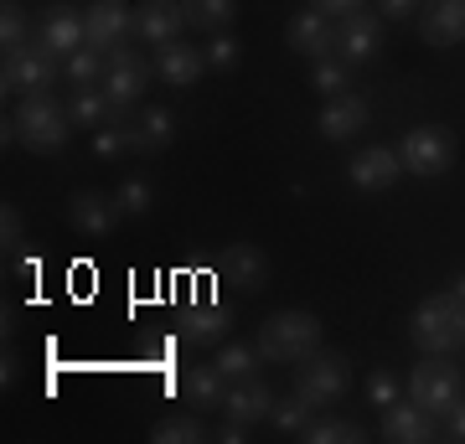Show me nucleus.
Here are the masks:
<instances>
[{
	"instance_id": "11",
	"label": "nucleus",
	"mask_w": 465,
	"mask_h": 444,
	"mask_svg": "<svg viewBox=\"0 0 465 444\" xmlns=\"http://www.w3.org/2000/svg\"><path fill=\"white\" fill-rule=\"evenodd\" d=\"M378 42H382V16L378 11H351V16L336 21V57L347 67H362L378 57Z\"/></svg>"
},
{
	"instance_id": "22",
	"label": "nucleus",
	"mask_w": 465,
	"mask_h": 444,
	"mask_svg": "<svg viewBox=\"0 0 465 444\" xmlns=\"http://www.w3.org/2000/svg\"><path fill=\"white\" fill-rule=\"evenodd\" d=\"M67 114L73 124H88V130H104V124H124V109H119L109 94H104L99 83H88V88H73V99H67Z\"/></svg>"
},
{
	"instance_id": "33",
	"label": "nucleus",
	"mask_w": 465,
	"mask_h": 444,
	"mask_svg": "<svg viewBox=\"0 0 465 444\" xmlns=\"http://www.w3.org/2000/svg\"><path fill=\"white\" fill-rule=\"evenodd\" d=\"M67 78H73V88H88V83H104V52L84 47V52H73L67 57Z\"/></svg>"
},
{
	"instance_id": "16",
	"label": "nucleus",
	"mask_w": 465,
	"mask_h": 444,
	"mask_svg": "<svg viewBox=\"0 0 465 444\" xmlns=\"http://www.w3.org/2000/svg\"><path fill=\"white\" fill-rule=\"evenodd\" d=\"M347 176L357 192H388V186L403 176V161H399V150H388V145H367L351 155L347 165Z\"/></svg>"
},
{
	"instance_id": "19",
	"label": "nucleus",
	"mask_w": 465,
	"mask_h": 444,
	"mask_svg": "<svg viewBox=\"0 0 465 444\" xmlns=\"http://www.w3.org/2000/svg\"><path fill=\"white\" fill-rule=\"evenodd\" d=\"M134 21H140V42H150V47L182 42V32H186L182 0H145V5L134 11Z\"/></svg>"
},
{
	"instance_id": "38",
	"label": "nucleus",
	"mask_w": 465,
	"mask_h": 444,
	"mask_svg": "<svg viewBox=\"0 0 465 444\" xmlns=\"http://www.w3.org/2000/svg\"><path fill=\"white\" fill-rule=\"evenodd\" d=\"M0 248H5V259L21 248V207H16V202H5V207H0Z\"/></svg>"
},
{
	"instance_id": "18",
	"label": "nucleus",
	"mask_w": 465,
	"mask_h": 444,
	"mask_svg": "<svg viewBox=\"0 0 465 444\" xmlns=\"http://www.w3.org/2000/svg\"><path fill=\"white\" fill-rule=\"evenodd\" d=\"M119 217H124L119 197H104V192H78V197L67 202V222L84 232V238H104V232H114Z\"/></svg>"
},
{
	"instance_id": "30",
	"label": "nucleus",
	"mask_w": 465,
	"mask_h": 444,
	"mask_svg": "<svg viewBox=\"0 0 465 444\" xmlns=\"http://www.w3.org/2000/svg\"><path fill=\"white\" fill-rule=\"evenodd\" d=\"M0 42H5V52H21V47H32L36 36H32V21H26V11L21 5H0Z\"/></svg>"
},
{
	"instance_id": "1",
	"label": "nucleus",
	"mask_w": 465,
	"mask_h": 444,
	"mask_svg": "<svg viewBox=\"0 0 465 444\" xmlns=\"http://www.w3.org/2000/svg\"><path fill=\"white\" fill-rule=\"evenodd\" d=\"M321 321L311 311H274L259 321V336H253V346H259V357H264L269 367H300L311 351H321Z\"/></svg>"
},
{
	"instance_id": "9",
	"label": "nucleus",
	"mask_w": 465,
	"mask_h": 444,
	"mask_svg": "<svg viewBox=\"0 0 465 444\" xmlns=\"http://www.w3.org/2000/svg\"><path fill=\"white\" fill-rule=\"evenodd\" d=\"M84 21H88V47L94 52L130 47V36H140V21H134V11H124V0H94Z\"/></svg>"
},
{
	"instance_id": "40",
	"label": "nucleus",
	"mask_w": 465,
	"mask_h": 444,
	"mask_svg": "<svg viewBox=\"0 0 465 444\" xmlns=\"http://www.w3.org/2000/svg\"><path fill=\"white\" fill-rule=\"evenodd\" d=\"M367 0H311V11H321V16H331V21H341V16H351V11H362Z\"/></svg>"
},
{
	"instance_id": "13",
	"label": "nucleus",
	"mask_w": 465,
	"mask_h": 444,
	"mask_svg": "<svg viewBox=\"0 0 465 444\" xmlns=\"http://www.w3.org/2000/svg\"><path fill=\"white\" fill-rule=\"evenodd\" d=\"M36 47H47L52 57H73V52L88 47V21L73 11V5H52L47 16H42V26H36Z\"/></svg>"
},
{
	"instance_id": "14",
	"label": "nucleus",
	"mask_w": 465,
	"mask_h": 444,
	"mask_svg": "<svg viewBox=\"0 0 465 444\" xmlns=\"http://www.w3.org/2000/svg\"><path fill=\"white\" fill-rule=\"evenodd\" d=\"M440 429H434V413H424L414 398L403 393L382 409V439L388 444H430Z\"/></svg>"
},
{
	"instance_id": "7",
	"label": "nucleus",
	"mask_w": 465,
	"mask_h": 444,
	"mask_svg": "<svg viewBox=\"0 0 465 444\" xmlns=\"http://www.w3.org/2000/svg\"><path fill=\"white\" fill-rule=\"evenodd\" d=\"M403 393L414 398L424 413L440 419V413L460 398V367L445 362V357H419V367L409 372V388H403Z\"/></svg>"
},
{
	"instance_id": "15",
	"label": "nucleus",
	"mask_w": 465,
	"mask_h": 444,
	"mask_svg": "<svg viewBox=\"0 0 465 444\" xmlns=\"http://www.w3.org/2000/svg\"><path fill=\"white\" fill-rule=\"evenodd\" d=\"M284 42H290V52H300V57L326 63V57H336V21L321 16V11H300V16L284 26Z\"/></svg>"
},
{
	"instance_id": "4",
	"label": "nucleus",
	"mask_w": 465,
	"mask_h": 444,
	"mask_svg": "<svg viewBox=\"0 0 465 444\" xmlns=\"http://www.w3.org/2000/svg\"><path fill=\"white\" fill-rule=\"evenodd\" d=\"M347 382H351V362L341 357V351H311L305 362L295 367V398L300 403H311L316 413L336 409L341 403V393H347Z\"/></svg>"
},
{
	"instance_id": "17",
	"label": "nucleus",
	"mask_w": 465,
	"mask_h": 444,
	"mask_svg": "<svg viewBox=\"0 0 465 444\" xmlns=\"http://www.w3.org/2000/svg\"><path fill=\"white\" fill-rule=\"evenodd\" d=\"M367 119H372V109H367L362 94H336V99H326V109H321V134L331 140V145H341V140H357V134L367 130Z\"/></svg>"
},
{
	"instance_id": "2",
	"label": "nucleus",
	"mask_w": 465,
	"mask_h": 444,
	"mask_svg": "<svg viewBox=\"0 0 465 444\" xmlns=\"http://www.w3.org/2000/svg\"><path fill=\"white\" fill-rule=\"evenodd\" d=\"M26 145L36 155H52L73 140V114L67 104H57L52 94H36V99H16V114L5 119V145Z\"/></svg>"
},
{
	"instance_id": "34",
	"label": "nucleus",
	"mask_w": 465,
	"mask_h": 444,
	"mask_svg": "<svg viewBox=\"0 0 465 444\" xmlns=\"http://www.w3.org/2000/svg\"><path fill=\"white\" fill-rule=\"evenodd\" d=\"M130 150V119L124 124H104V130H94V155L99 161H119Z\"/></svg>"
},
{
	"instance_id": "26",
	"label": "nucleus",
	"mask_w": 465,
	"mask_h": 444,
	"mask_svg": "<svg viewBox=\"0 0 465 444\" xmlns=\"http://www.w3.org/2000/svg\"><path fill=\"white\" fill-rule=\"evenodd\" d=\"M182 11H186V26L217 36L238 21V0H182Z\"/></svg>"
},
{
	"instance_id": "24",
	"label": "nucleus",
	"mask_w": 465,
	"mask_h": 444,
	"mask_svg": "<svg viewBox=\"0 0 465 444\" xmlns=\"http://www.w3.org/2000/svg\"><path fill=\"white\" fill-rule=\"evenodd\" d=\"M424 42L430 47L465 42V0H434L430 11H424Z\"/></svg>"
},
{
	"instance_id": "29",
	"label": "nucleus",
	"mask_w": 465,
	"mask_h": 444,
	"mask_svg": "<svg viewBox=\"0 0 465 444\" xmlns=\"http://www.w3.org/2000/svg\"><path fill=\"white\" fill-rule=\"evenodd\" d=\"M150 439L155 444H202L207 439V424H202L197 409H192V413H176V419H161V424L150 429Z\"/></svg>"
},
{
	"instance_id": "12",
	"label": "nucleus",
	"mask_w": 465,
	"mask_h": 444,
	"mask_svg": "<svg viewBox=\"0 0 465 444\" xmlns=\"http://www.w3.org/2000/svg\"><path fill=\"white\" fill-rule=\"evenodd\" d=\"M213 269L228 290H264L269 284V259H264L259 243H228L213 259Z\"/></svg>"
},
{
	"instance_id": "5",
	"label": "nucleus",
	"mask_w": 465,
	"mask_h": 444,
	"mask_svg": "<svg viewBox=\"0 0 465 444\" xmlns=\"http://www.w3.org/2000/svg\"><path fill=\"white\" fill-rule=\"evenodd\" d=\"M57 67L63 57H52L47 47H21V52H5V67H0V88L5 99H36V94H52L57 83Z\"/></svg>"
},
{
	"instance_id": "36",
	"label": "nucleus",
	"mask_w": 465,
	"mask_h": 444,
	"mask_svg": "<svg viewBox=\"0 0 465 444\" xmlns=\"http://www.w3.org/2000/svg\"><path fill=\"white\" fill-rule=\"evenodd\" d=\"M393 398H403L399 378H393V372H382V367H378V372L367 378V403H378V409H388Z\"/></svg>"
},
{
	"instance_id": "25",
	"label": "nucleus",
	"mask_w": 465,
	"mask_h": 444,
	"mask_svg": "<svg viewBox=\"0 0 465 444\" xmlns=\"http://www.w3.org/2000/svg\"><path fill=\"white\" fill-rule=\"evenodd\" d=\"M171 134H176V119H171V109H145L140 119H130V150H145V155H155V150L171 145Z\"/></svg>"
},
{
	"instance_id": "42",
	"label": "nucleus",
	"mask_w": 465,
	"mask_h": 444,
	"mask_svg": "<svg viewBox=\"0 0 465 444\" xmlns=\"http://www.w3.org/2000/svg\"><path fill=\"white\" fill-rule=\"evenodd\" d=\"M455 295H465V274H460V280H455Z\"/></svg>"
},
{
	"instance_id": "37",
	"label": "nucleus",
	"mask_w": 465,
	"mask_h": 444,
	"mask_svg": "<svg viewBox=\"0 0 465 444\" xmlns=\"http://www.w3.org/2000/svg\"><path fill=\"white\" fill-rule=\"evenodd\" d=\"M207 67H217V73L238 67V42H232L228 32H217L213 42H207Z\"/></svg>"
},
{
	"instance_id": "39",
	"label": "nucleus",
	"mask_w": 465,
	"mask_h": 444,
	"mask_svg": "<svg viewBox=\"0 0 465 444\" xmlns=\"http://www.w3.org/2000/svg\"><path fill=\"white\" fill-rule=\"evenodd\" d=\"M440 419H445V424H440V434H445V439H465V403H460V398H455Z\"/></svg>"
},
{
	"instance_id": "27",
	"label": "nucleus",
	"mask_w": 465,
	"mask_h": 444,
	"mask_svg": "<svg viewBox=\"0 0 465 444\" xmlns=\"http://www.w3.org/2000/svg\"><path fill=\"white\" fill-rule=\"evenodd\" d=\"M259 346H249V341H223L217 346V372L228 382H253L259 378Z\"/></svg>"
},
{
	"instance_id": "41",
	"label": "nucleus",
	"mask_w": 465,
	"mask_h": 444,
	"mask_svg": "<svg viewBox=\"0 0 465 444\" xmlns=\"http://www.w3.org/2000/svg\"><path fill=\"white\" fill-rule=\"evenodd\" d=\"M414 5H419V0H378L382 21H403V16H414Z\"/></svg>"
},
{
	"instance_id": "35",
	"label": "nucleus",
	"mask_w": 465,
	"mask_h": 444,
	"mask_svg": "<svg viewBox=\"0 0 465 444\" xmlns=\"http://www.w3.org/2000/svg\"><path fill=\"white\" fill-rule=\"evenodd\" d=\"M114 197H119V207H124V217H140V212H150V207H155V186L140 182V176H130Z\"/></svg>"
},
{
	"instance_id": "32",
	"label": "nucleus",
	"mask_w": 465,
	"mask_h": 444,
	"mask_svg": "<svg viewBox=\"0 0 465 444\" xmlns=\"http://www.w3.org/2000/svg\"><path fill=\"white\" fill-rule=\"evenodd\" d=\"M311 419H316V409H311V403H300L295 393L284 398V403H274V413H269V424L280 429V434H305Z\"/></svg>"
},
{
	"instance_id": "6",
	"label": "nucleus",
	"mask_w": 465,
	"mask_h": 444,
	"mask_svg": "<svg viewBox=\"0 0 465 444\" xmlns=\"http://www.w3.org/2000/svg\"><path fill=\"white\" fill-rule=\"evenodd\" d=\"M399 161H403L409 176L434 182V176H445L450 165H455V134H450L445 124H414V130L399 140Z\"/></svg>"
},
{
	"instance_id": "20",
	"label": "nucleus",
	"mask_w": 465,
	"mask_h": 444,
	"mask_svg": "<svg viewBox=\"0 0 465 444\" xmlns=\"http://www.w3.org/2000/svg\"><path fill=\"white\" fill-rule=\"evenodd\" d=\"M202 67H207V52H197L192 42H166V47H155V73H161L171 88H197Z\"/></svg>"
},
{
	"instance_id": "3",
	"label": "nucleus",
	"mask_w": 465,
	"mask_h": 444,
	"mask_svg": "<svg viewBox=\"0 0 465 444\" xmlns=\"http://www.w3.org/2000/svg\"><path fill=\"white\" fill-rule=\"evenodd\" d=\"M409 336L424 357H445V351L465 346V295H455V290L430 295L409 321Z\"/></svg>"
},
{
	"instance_id": "10",
	"label": "nucleus",
	"mask_w": 465,
	"mask_h": 444,
	"mask_svg": "<svg viewBox=\"0 0 465 444\" xmlns=\"http://www.w3.org/2000/svg\"><path fill=\"white\" fill-rule=\"evenodd\" d=\"M176 331H182V341H186V346H217V341H228V331H232V305H223L217 295L192 300V305L176 315Z\"/></svg>"
},
{
	"instance_id": "23",
	"label": "nucleus",
	"mask_w": 465,
	"mask_h": 444,
	"mask_svg": "<svg viewBox=\"0 0 465 444\" xmlns=\"http://www.w3.org/2000/svg\"><path fill=\"white\" fill-rule=\"evenodd\" d=\"M232 382L217 372V362L207 367H186V378H182V398H186V409H197V413H217L223 409V398H228Z\"/></svg>"
},
{
	"instance_id": "8",
	"label": "nucleus",
	"mask_w": 465,
	"mask_h": 444,
	"mask_svg": "<svg viewBox=\"0 0 465 444\" xmlns=\"http://www.w3.org/2000/svg\"><path fill=\"white\" fill-rule=\"evenodd\" d=\"M104 94L130 114L134 104L145 99V88H150V63L140 57L134 47H114V52H104V83H99Z\"/></svg>"
},
{
	"instance_id": "31",
	"label": "nucleus",
	"mask_w": 465,
	"mask_h": 444,
	"mask_svg": "<svg viewBox=\"0 0 465 444\" xmlns=\"http://www.w3.org/2000/svg\"><path fill=\"white\" fill-rule=\"evenodd\" d=\"M311 83H316L321 99H336V94H347V88H351V67L341 63V57H326V63H316Z\"/></svg>"
},
{
	"instance_id": "21",
	"label": "nucleus",
	"mask_w": 465,
	"mask_h": 444,
	"mask_svg": "<svg viewBox=\"0 0 465 444\" xmlns=\"http://www.w3.org/2000/svg\"><path fill=\"white\" fill-rule=\"evenodd\" d=\"M274 413V393L264 388V378L253 382H232L228 398H223V419H232V424H259V419H269Z\"/></svg>"
},
{
	"instance_id": "28",
	"label": "nucleus",
	"mask_w": 465,
	"mask_h": 444,
	"mask_svg": "<svg viewBox=\"0 0 465 444\" xmlns=\"http://www.w3.org/2000/svg\"><path fill=\"white\" fill-rule=\"evenodd\" d=\"M305 444H357L367 439L362 424H351V419H331V413H316L311 424H305V434H300Z\"/></svg>"
}]
</instances>
